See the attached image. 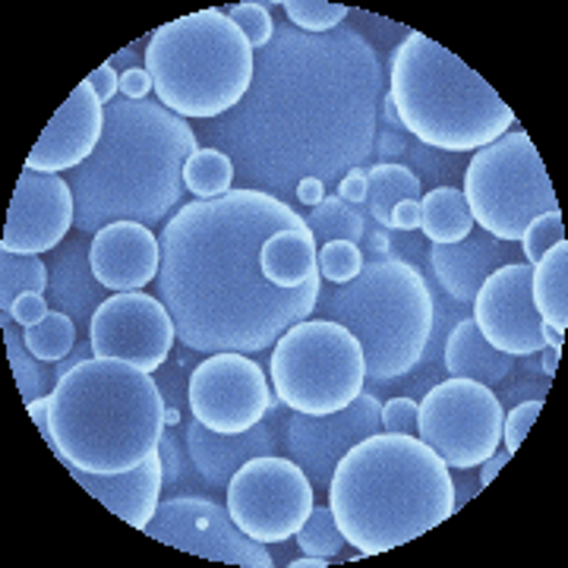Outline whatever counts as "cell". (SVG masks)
Listing matches in <instances>:
<instances>
[{"mask_svg":"<svg viewBox=\"0 0 568 568\" xmlns=\"http://www.w3.org/2000/svg\"><path fill=\"white\" fill-rule=\"evenodd\" d=\"M383 95V63L357 29H282L256 51L241 104L215 118V149L250 190L287 203L304 178L342 183L373 155Z\"/></svg>","mask_w":568,"mask_h":568,"instance_id":"cell-1","label":"cell"},{"mask_svg":"<svg viewBox=\"0 0 568 568\" xmlns=\"http://www.w3.org/2000/svg\"><path fill=\"white\" fill-rule=\"evenodd\" d=\"M284 227H306V219L278 196L250 186L183 203L164 222L159 297L183 347L253 357L313 316L323 282L284 291L265 282L260 268V250Z\"/></svg>","mask_w":568,"mask_h":568,"instance_id":"cell-2","label":"cell"},{"mask_svg":"<svg viewBox=\"0 0 568 568\" xmlns=\"http://www.w3.org/2000/svg\"><path fill=\"white\" fill-rule=\"evenodd\" d=\"M196 149V130L159 99H114L99 149L67 174L77 231L95 234L114 222L159 227L181 205L183 164Z\"/></svg>","mask_w":568,"mask_h":568,"instance_id":"cell-3","label":"cell"},{"mask_svg":"<svg viewBox=\"0 0 568 568\" xmlns=\"http://www.w3.org/2000/svg\"><path fill=\"white\" fill-rule=\"evenodd\" d=\"M328 508L361 556H379L455 515L448 465L407 433H373L338 462L325 489Z\"/></svg>","mask_w":568,"mask_h":568,"instance_id":"cell-4","label":"cell"},{"mask_svg":"<svg viewBox=\"0 0 568 568\" xmlns=\"http://www.w3.org/2000/svg\"><path fill=\"white\" fill-rule=\"evenodd\" d=\"M159 379L121 361L89 357L48 395L51 452L63 467L123 474L159 452L168 420Z\"/></svg>","mask_w":568,"mask_h":568,"instance_id":"cell-5","label":"cell"},{"mask_svg":"<svg viewBox=\"0 0 568 568\" xmlns=\"http://www.w3.org/2000/svg\"><path fill=\"white\" fill-rule=\"evenodd\" d=\"M388 95L405 133L443 152H477L515 126L499 92L424 32H407L395 48Z\"/></svg>","mask_w":568,"mask_h":568,"instance_id":"cell-6","label":"cell"},{"mask_svg":"<svg viewBox=\"0 0 568 568\" xmlns=\"http://www.w3.org/2000/svg\"><path fill=\"white\" fill-rule=\"evenodd\" d=\"M313 313L357 335L369 383L417 369L436 325V301L420 268L392 256L369 260L354 282L320 287Z\"/></svg>","mask_w":568,"mask_h":568,"instance_id":"cell-7","label":"cell"},{"mask_svg":"<svg viewBox=\"0 0 568 568\" xmlns=\"http://www.w3.org/2000/svg\"><path fill=\"white\" fill-rule=\"evenodd\" d=\"M155 99L183 121H215L246 95L256 51L224 10H196L145 39Z\"/></svg>","mask_w":568,"mask_h":568,"instance_id":"cell-8","label":"cell"},{"mask_svg":"<svg viewBox=\"0 0 568 568\" xmlns=\"http://www.w3.org/2000/svg\"><path fill=\"white\" fill-rule=\"evenodd\" d=\"M268 383L297 414H335L361 398L366 357L357 335L332 320H301L272 345Z\"/></svg>","mask_w":568,"mask_h":568,"instance_id":"cell-9","label":"cell"},{"mask_svg":"<svg viewBox=\"0 0 568 568\" xmlns=\"http://www.w3.org/2000/svg\"><path fill=\"white\" fill-rule=\"evenodd\" d=\"M465 203L489 237L518 244L537 215L559 209L544 159L525 130H508L467 162Z\"/></svg>","mask_w":568,"mask_h":568,"instance_id":"cell-10","label":"cell"},{"mask_svg":"<svg viewBox=\"0 0 568 568\" xmlns=\"http://www.w3.org/2000/svg\"><path fill=\"white\" fill-rule=\"evenodd\" d=\"M503 417L506 410L493 388L448 376L417 405V439H424L448 470L480 467L503 446Z\"/></svg>","mask_w":568,"mask_h":568,"instance_id":"cell-11","label":"cell"},{"mask_svg":"<svg viewBox=\"0 0 568 568\" xmlns=\"http://www.w3.org/2000/svg\"><path fill=\"white\" fill-rule=\"evenodd\" d=\"M224 506L234 525L256 544H287L304 528L316 506V489L304 467L291 458L260 455L250 458L224 489Z\"/></svg>","mask_w":568,"mask_h":568,"instance_id":"cell-12","label":"cell"},{"mask_svg":"<svg viewBox=\"0 0 568 568\" xmlns=\"http://www.w3.org/2000/svg\"><path fill=\"white\" fill-rule=\"evenodd\" d=\"M190 414L212 433H246L272 405V383L260 361L237 351L205 354L186 383Z\"/></svg>","mask_w":568,"mask_h":568,"instance_id":"cell-13","label":"cell"},{"mask_svg":"<svg viewBox=\"0 0 568 568\" xmlns=\"http://www.w3.org/2000/svg\"><path fill=\"white\" fill-rule=\"evenodd\" d=\"M145 537L159 540L164 547L181 549L190 556H200L209 562L244 568H272L275 559L265 549L246 537L244 530L234 525L227 506H219L205 496H171L159 503L155 518L142 530Z\"/></svg>","mask_w":568,"mask_h":568,"instance_id":"cell-14","label":"cell"},{"mask_svg":"<svg viewBox=\"0 0 568 568\" xmlns=\"http://www.w3.org/2000/svg\"><path fill=\"white\" fill-rule=\"evenodd\" d=\"M92 354L99 361H121L145 373H159L178 342V328L162 304L145 291L111 294L89 325Z\"/></svg>","mask_w":568,"mask_h":568,"instance_id":"cell-15","label":"cell"},{"mask_svg":"<svg viewBox=\"0 0 568 568\" xmlns=\"http://www.w3.org/2000/svg\"><path fill=\"white\" fill-rule=\"evenodd\" d=\"M383 429V402L361 392L357 402L335 414H291L284 426V452L304 467L313 489H328L332 474L357 443Z\"/></svg>","mask_w":568,"mask_h":568,"instance_id":"cell-16","label":"cell"},{"mask_svg":"<svg viewBox=\"0 0 568 568\" xmlns=\"http://www.w3.org/2000/svg\"><path fill=\"white\" fill-rule=\"evenodd\" d=\"M70 227H77V200L67 178L22 168L7 209L0 250L20 256L54 253L67 241Z\"/></svg>","mask_w":568,"mask_h":568,"instance_id":"cell-17","label":"cell"},{"mask_svg":"<svg viewBox=\"0 0 568 568\" xmlns=\"http://www.w3.org/2000/svg\"><path fill=\"white\" fill-rule=\"evenodd\" d=\"M474 323L496 351L508 357H534L544 351V320L530 297V265H499L474 297Z\"/></svg>","mask_w":568,"mask_h":568,"instance_id":"cell-18","label":"cell"},{"mask_svg":"<svg viewBox=\"0 0 568 568\" xmlns=\"http://www.w3.org/2000/svg\"><path fill=\"white\" fill-rule=\"evenodd\" d=\"M104 133V104L82 80L70 99L58 108L51 123L41 130L39 142L32 145L26 168L41 174H70L73 168L92 159Z\"/></svg>","mask_w":568,"mask_h":568,"instance_id":"cell-19","label":"cell"},{"mask_svg":"<svg viewBox=\"0 0 568 568\" xmlns=\"http://www.w3.org/2000/svg\"><path fill=\"white\" fill-rule=\"evenodd\" d=\"M92 272L95 278L111 291H142L162 272V244L152 227L136 222L104 224L102 231L92 234Z\"/></svg>","mask_w":568,"mask_h":568,"instance_id":"cell-20","label":"cell"},{"mask_svg":"<svg viewBox=\"0 0 568 568\" xmlns=\"http://www.w3.org/2000/svg\"><path fill=\"white\" fill-rule=\"evenodd\" d=\"M89 250H92V234L80 231L70 241H63L48 263V291H44L51 310L67 313L85 335L95 310L111 297V291L92 272Z\"/></svg>","mask_w":568,"mask_h":568,"instance_id":"cell-21","label":"cell"},{"mask_svg":"<svg viewBox=\"0 0 568 568\" xmlns=\"http://www.w3.org/2000/svg\"><path fill=\"white\" fill-rule=\"evenodd\" d=\"M67 470L92 499H99L108 511H114L130 528L145 530L159 511L164 489V467L159 452L152 458H145L140 467L123 470V474H89L80 467H67Z\"/></svg>","mask_w":568,"mask_h":568,"instance_id":"cell-22","label":"cell"},{"mask_svg":"<svg viewBox=\"0 0 568 568\" xmlns=\"http://www.w3.org/2000/svg\"><path fill=\"white\" fill-rule=\"evenodd\" d=\"M508 263H518L515 244L496 241L487 231H470L458 244H433L429 250V265H433L436 282L443 284V291L458 304H474L480 284L487 282L499 265Z\"/></svg>","mask_w":568,"mask_h":568,"instance_id":"cell-23","label":"cell"},{"mask_svg":"<svg viewBox=\"0 0 568 568\" xmlns=\"http://www.w3.org/2000/svg\"><path fill=\"white\" fill-rule=\"evenodd\" d=\"M183 443L190 465L196 467V474L203 477L212 489H227L231 477L260 455H275L278 439L272 436V429L265 424L253 426L246 433H212L196 417L183 429Z\"/></svg>","mask_w":568,"mask_h":568,"instance_id":"cell-24","label":"cell"},{"mask_svg":"<svg viewBox=\"0 0 568 568\" xmlns=\"http://www.w3.org/2000/svg\"><path fill=\"white\" fill-rule=\"evenodd\" d=\"M316 256H320V246L310 234V227H284V231H275L260 250V268L268 284L294 291L310 282H323Z\"/></svg>","mask_w":568,"mask_h":568,"instance_id":"cell-25","label":"cell"},{"mask_svg":"<svg viewBox=\"0 0 568 568\" xmlns=\"http://www.w3.org/2000/svg\"><path fill=\"white\" fill-rule=\"evenodd\" d=\"M443 361H446L448 376H455V379H474V383H484L489 388L499 386L506 376H511V369H515V361L489 345L470 316L458 320L455 328L448 332L446 357Z\"/></svg>","mask_w":568,"mask_h":568,"instance_id":"cell-26","label":"cell"},{"mask_svg":"<svg viewBox=\"0 0 568 568\" xmlns=\"http://www.w3.org/2000/svg\"><path fill=\"white\" fill-rule=\"evenodd\" d=\"M530 297L537 316L552 328H568V244L549 246L547 253L530 265Z\"/></svg>","mask_w":568,"mask_h":568,"instance_id":"cell-27","label":"cell"},{"mask_svg":"<svg viewBox=\"0 0 568 568\" xmlns=\"http://www.w3.org/2000/svg\"><path fill=\"white\" fill-rule=\"evenodd\" d=\"M424 196V183L420 178L398 162H379L366 171V200L364 205L369 209V215L379 222L383 231H392V209L405 200H420Z\"/></svg>","mask_w":568,"mask_h":568,"instance_id":"cell-28","label":"cell"},{"mask_svg":"<svg viewBox=\"0 0 568 568\" xmlns=\"http://www.w3.org/2000/svg\"><path fill=\"white\" fill-rule=\"evenodd\" d=\"M420 209H424L420 231H424L426 241H433V244H458L477 227L465 203V193L458 186L429 190V193L420 196Z\"/></svg>","mask_w":568,"mask_h":568,"instance_id":"cell-29","label":"cell"},{"mask_svg":"<svg viewBox=\"0 0 568 568\" xmlns=\"http://www.w3.org/2000/svg\"><path fill=\"white\" fill-rule=\"evenodd\" d=\"M48 291V263L39 256H20L0 250V328L13 323V304L22 294Z\"/></svg>","mask_w":568,"mask_h":568,"instance_id":"cell-30","label":"cell"},{"mask_svg":"<svg viewBox=\"0 0 568 568\" xmlns=\"http://www.w3.org/2000/svg\"><path fill=\"white\" fill-rule=\"evenodd\" d=\"M234 181H237L234 162L215 145H200L183 164V186L196 200H219L234 190Z\"/></svg>","mask_w":568,"mask_h":568,"instance_id":"cell-31","label":"cell"},{"mask_svg":"<svg viewBox=\"0 0 568 568\" xmlns=\"http://www.w3.org/2000/svg\"><path fill=\"white\" fill-rule=\"evenodd\" d=\"M310 234L316 237V244H328V241H351L361 244L366 234L364 215L361 209L345 203L342 196H325L316 209H310L304 215Z\"/></svg>","mask_w":568,"mask_h":568,"instance_id":"cell-32","label":"cell"},{"mask_svg":"<svg viewBox=\"0 0 568 568\" xmlns=\"http://www.w3.org/2000/svg\"><path fill=\"white\" fill-rule=\"evenodd\" d=\"M3 345H7V361H10V369H13V379H17V388H20L22 402L32 405L41 395H51V388L58 386L54 376H48V366L32 357V351L22 342V332L13 328V323L3 328Z\"/></svg>","mask_w":568,"mask_h":568,"instance_id":"cell-33","label":"cell"},{"mask_svg":"<svg viewBox=\"0 0 568 568\" xmlns=\"http://www.w3.org/2000/svg\"><path fill=\"white\" fill-rule=\"evenodd\" d=\"M77 335H80L77 323L67 313L51 310L44 323L22 332V342H26V347L32 351V357L41 361V364H61V361H67L73 354Z\"/></svg>","mask_w":568,"mask_h":568,"instance_id":"cell-34","label":"cell"},{"mask_svg":"<svg viewBox=\"0 0 568 568\" xmlns=\"http://www.w3.org/2000/svg\"><path fill=\"white\" fill-rule=\"evenodd\" d=\"M297 547L304 556H325V559H338V552L347 547L345 534L338 528L335 515L328 506H313L304 528L297 530Z\"/></svg>","mask_w":568,"mask_h":568,"instance_id":"cell-35","label":"cell"},{"mask_svg":"<svg viewBox=\"0 0 568 568\" xmlns=\"http://www.w3.org/2000/svg\"><path fill=\"white\" fill-rule=\"evenodd\" d=\"M284 13L294 29L310 32V36H325V32H335L351 10L345 3H328V0H284Z\"/></svg>","mask_w":568,"mask_h":568,"instance_id":"cell-36","label":"cell"},{"mask_svg":"<svg viewBox=\"0 0 568 568\" xmlns=\"http://www.w3.org/2000/svg\"><path fill=\"white\" fill-rule=\"evenodd\" d=\"M320 275L328 284H347L361 275V268L366 265V256L361 244H351V241H328L320 246Z\"/></svg>","mask_w":568,"mask_h":568,"instance_id":"cell-37","label":"cell"},{"mask_svg":"<svg viewBox=\"0 0 568 568\" xmlns=\"http://www.w3.org/2000/svg\"><path fill=\"white\" fill-rule=\"evenodd\" d=\"M566 241V224H562V209H552V212H544V215H537L534 222L525 227V234H521V253H525V263L534 265L544 253H547L549 246L562 244Z\"/></svg>","mask_w":568,"mask_h":568,"instance_id":"cell-38","label":"cell"},{"mask_svg":"<svg viewBox=\"0 0 568 568\" xmlns=\"http://www.w3.org/2000/svg\"><path fill=\"white\" fill-rule=\"evenodd\" d=\"M227 17H231V22L244 32L253 51H263L265 44L275 39V20H272V13L265 10V3H256V0L234 3V7L227 10Z\"/></svg>","mask_w":568,"mask_h":568,"instance_id":"cell-39","label":"cell"},{"mask_svg":"<svg viewBox=\"0 0 568 568\" xmlns=\"http://www.w3.org/2000/svg\"><path fill=\"white\" fill-rule=\"evenodd\" d=\"M540 410H544V398H530V402H521V405L511 407L503 417V448H508L515 455L521 448V443H525V436L530 433V426L537 424Z\"/></svg>","mask_w":568,"mask_h":568,"instance_id":"cell-40","label":"cell"},{"mask_svg":"<svg viewBox=\"0 0 568 568\" xmlns=\"http://www.w3.org/2000/svg\"><path fill=\"white\" fill-rule=\"evenodd\" d=\"M383 429L386 433H407L417 436V402L410 398H392L383 405Z\"/></svg>","mask_w":568,"mask_h":568,"instance_id":"cell-41","label":"cell"},{"mask_svg":"<svg viewBox=\"0 0 568 568\" xmlns=\"http://www.w3.org/2000/svg\"><path fill=\"white\" fill-rule=\"evenodd\" d=\"M48 313H51V304H48V297L44 294H22L20 301L13 304V323L22 325V328H32V325H39L48 320Z\"/></svg>","mask_w":568,"mask_h":568,"instance_id":"cell-42","label":"cell"},{"mask_svg":"<svg viewBox=\"0 0 568 568\" xmlns=\"http://www.w3.org/2000/svg\"><path fill=\"white\" fill-rule=\"evenodd\" d=\"M159 455H162L164 467V487H178L183 477V446L164 429L162 443H159Z\"/></svg>","mask_w":568,"mask_h":568,"instance_id":"cell-43","label":"cell"},{"mask_svg":"<svg viewBox=\"0 0 568 568\" xmlns=\"http://www.w3.org/2000/svg\"><path fill=\"white\" fill-rule=\"evenodd\" d=\"M85 82L92 85V92L99 95V102L108 108V104L114 102L118 95H121V73L111 67V63H102V67H95L89 77H85Z\"/></svg>","mask_w":568,"mask_h":568,"instance_id":"cell-44","label":"cell"},{"mask_svg":"<svg viewBox=\"0 0 568 568\" xmlns=\"http://www.w3.org/2000/svg\"><path fill=\"white\" fill-rule=\"evenodd\" d=\"M155 85H152V77L145 67H130L121 73V99H130V102H142V99H152Z\"/></svg>","mask_w":568,"mask_h":568,"instance_id":"cell-45","label":"cell"},{"mask_svg":"<svg viewBox=\"0 0 568 568\" xmlns=\"http://www.w3.org/2000/svg\"><path fill=\"white\" fill-rule=\"evenodd\" d=\"M424 222V209H420V200H405L392 209V222L388 227L392 231H417Z\"/></svg>","mask_w":568,"mask_h":568,"instance_id":"cell-46","label":"cell"},{"mask_svg":"<svg viewBox=\"0 0 568 568\" xmlns=\"http://www.w3.org/2000/svg\"><path fill=\"white\" fill-rule=\"evenodd\" d=\"M338 196L351 205H364L366 200V171L364 168H351L342 183H338Z\"/></svg>","mask_w":568,"mask_h":568,"instance_id":"cell-47","label":"cell"},{"mask_svg":"<svg viewBox=\"0 0 568 568\" xmlns=\"http://www.w3.org/2000/svg\"><path fill=\"white\" fill-rule=\"evenodd\" d=\"M474 470H477V467H465V470H455V474H452V484H455V511L465 506L467 499L480 489L477 487L480 477H474Z\"/></svg>","mask_w":568,"mask_h":568,"instance_id":"cell-48","label":"cell"},{"mask_svg":"<svg viewBox=\"0 0 568 568\" xmlns=\"http://www.w3.org/2000/svg\"><path fill=\"white\" fill-rule=\"evenodd\" d=\"M294 200L306 209H316L325 200V183L320 178H304L294 190Z\"/></svg>","mask_w":568,"mask_h":568,"instance_id":"cell-49","label":"cell"},{"mask_svg":"<svg viewBox=\"0 0 568 568\" xmlns=\"http://www.w3.org/2000/svg\"><path fill=\"white\" fill-rule=\"evenodd\" d=\"M508 462H511V452H508V448H496V452H493V455H489L487 462H484V465L477 467V477H480V487H489V484H493V477H496V474H499V470H503V467L508 465Z\"/></svg>","mask_w":568,"mask_h":568,"instance_id":"cell-50","label":"cell"},{"mask_svg":"<svg viewBox=\"0 0 568 568\" xmlns=\"http://www.w3.org/2000/svg\"><path fill=\"white\" fill-rule=\"evenodd\" d=\"M26 410H29L32 424L39 426V433L44 436V443L51 446V414H48V395H41V398L32 402V405H26Z\"/></svg>","mask_w":568,"mask_h":568,"instance_id":"cell-51","label":"cell"},{"mask_svg":"<svg viewBox=\"0 0 568 568\" xmlns=\"http://www.w3.org/2000/svg\"><path fill=\"white\" fill-rule=\"evenodd\" d=\"M361 250H364L366 260H386L388 234H386V231H376V234H364V241H361Z\"/></svg>","mask_w":568,"mask_h":568,"instance_id":"cell-52","label":"cell"},{"mask_svg":"<svg viewBox=\"0 0 568 568\" xmlns=\"http://www.w3.org/2000/svg\"><path fill=\"white\" fill-rule=\"evenodd\" d=\"M379 118L386 121L388 130H395V133H405V123H402V118H398V108H395V102H392V95H383V102H379Z\"/></svg>","mask_w":568,"mask_h":568,"instance_id":"cell-53","label":"cell"},{"mask_svg":"<svg viewBox=\"0 0 568 568\" xmlns=\"http://www.w3.org/2000/svg\"><path fill=\"white\" fill-rule=\"evenodd\" d=\"M559 354H562V351H556V347H544V351L537 354V357H540V366H544V373H547L549 379H552L556 369H559Z\"/></svg>","mask_w":568,"mask_h":568,"instance_id":"cell-54","label":"cell"},{"mask_svg":"<svg viewBox=\"0 0 568 568\" xmlns=\"http://www.w3.org/2000/svg\"><path fill=\"white\" fill-rule=\"evenodd\" d=\"M540 335H544V345L556 347V351H562V342H566V332H559V328H552V325L544 323V328H540Z\"/></svg>","mask_w":568,"mask_h":568,"instance_id":"cell-55","label":"cell"},{"mask_svg":"<svg viewBox=\"0 0 568 568\" xmlns=\"http://www.w3.org/2000/svg\"><path fill=\"white\" fill-rule=\"evenodd\" d=\"M325 566H332L325 556H301V559H291V562H287V568H325Z\"/></svg>","mask_w":568,"mask_h":568,"instance_id":"cell-56","label":"cell"},{"mask_svg":"<svg viewBox=\"0 0 568 568\" xmlns=\"http://www.w3.org/2000/svg\"><path fill=\"white\" fill-rule=\"evenodd\" d=\"M164 420H168V426H178L181 424V410H178V407H168V410H164Z\"/></svg>","mask_w":568,"mask_h":568,"instance_id":"cell-57","label":"cell"}]
</instances>
